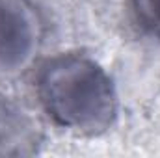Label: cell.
Returning a JSON list of instances; mask_svg holds the SVG:
<instances>
[{"label":"cell","mask_w":160,"mask_h":158,"mask_svg":"<svg viewBox=\"0 0 160 158\" xmlns=\"http://www.w3.org/2000/svg\"><path fill=\"white\" fill-rule=\"evenodd\" d=\"M43 110L58 126L95 136L108 130L118 114V95L110 75L84 54H60L38 77Z\"/></svg>","instance_id":"1"},{"label":"cell","mask_w":160,"mask_h":158,"mask_svg":"<svg viewBox=\"0 0 160 158\" xmlns=\"http://www.w3.org/2000/svg\"><path fill=\"white\" fill-rule=\"evenodd\" d=\"M43 43V21L32 0H0V77L32 67Z\"/></svg>","instance_id":"2"},{"label":"cell","mask_w":160,"mask_h":158,"mask_svg":"<svg viewBox=\"0 0 160 158\" xmlns=\"http://www.w3.org/2000/svg\"><path fill=\"white\" fill-rule=\"evenodd\" d=\"M132 7L142 28L160 39V0H132Z\"/></svg>","instance_id":"3"}]
</instances>
